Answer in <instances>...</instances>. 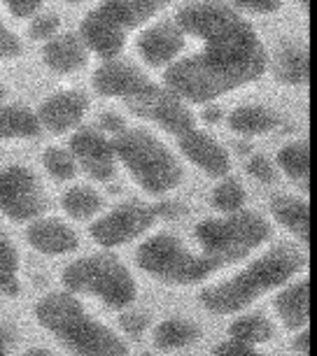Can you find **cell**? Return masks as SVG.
<instances>
[{
	"instance_id": "6da1fadb",
	"label": "cell",
	"mask_w": 317,
	"mask_h": 356,
	"mask_svg": "<svg viewBox=\"0 0 317 356\" xmlns=\"http://www.w3.org/2000/svg\"><path fill=\"white\" fill-rule=\"evenodd\" d=\"M175 22L201 49L166 68V89L185 103L210 105L235 89L257 82L268 70V51L254 26L217 0L185 5Z\"/></svg>"
},
{
	"instance_id": "7a4b0ae2",
	"label": "cell",
	"mask_w": 317,
	"mask_h": 356,
	"mask_svg": "<svg viewBox=\"0 0 317 356\" xmlns=\"http://www.w3.org/2000/svg\"><path fill=\"white\" fill-rule=\"evenodd\" d=\"M308 257L306 252L299 250V245L280 243L273 245L257 257L254 261L224 282L206 286L199 293V303L206 312L215 317H229V314H238L259 300L261 296L275 291L296 275L306 270Z\"/></svg>"
},
{
	"instance_id": "3957f363",
	"label": "cell",
	"mask_w": 317,
	"mask_h": 356,
	"mask_svg": "<svg viewBox=\"0 0 317 356\" xmlns=\"http://www.w3.org/2000/svg\"><path fill=\"white\" fill-rule=\"evenodd\" d=\"M33 317L72 356H129V345L93 319L82 300L68 291L47 293L33 305Z\"/></svg>"
},
{
	"instance_id": "277c9868",
	"label": "cell",
	"mask_w": 317,
	"mask_h": 356,
	"mask_svg": "<svg viewBox=\"0 0 317 356\" xmlns=\"http://www.w3.org/2000/svg\"><path fill=\"white\" fill-rule=\"evenodd\" d=\"M114 140L117 161L129 170L131 179L150 196H164L182 184L185 170L175 154L145 129H121Z\"/></svg>"
},
{
	"instance_id": "5b68a950",
	"label": "cell",
	"mask_w": 317,
	"mask_h": 356,
	"mask_svg": "<svg viewBox=\"0 0 317 356\" xmlns=\"http://www.w3.org/2000/svg\"><path fill=\"white\" fill-rule=\"evenodd\" d=\"M271 238V224L254 210H238L222 217L203 219L194 228L199 252L219 268L247 259Z\"/></svg>"
},
{
	"instance_id": "8992f818",
	"label": "cell",
	"mask_w": 317,
	"mask_h": 356,
	"mask_svg": "<svg viewBox=\"0 0 317 356\" xmlns=\"http://www.w3.org/2000/svg\"><path fill=\"white\" fill-rule=\"evenodd\" d=\"M61 284L72 296H91L110 310L133 305L138 284L131 270L107 252L75 259L61 270Z\"/></svg>"
},
{
	"instance_id": "52a82bcc",
	"label": "cell",
	"mask_w": 317,
	"mask_h": 356,
	"mask_svg": "<svg viewBox=\"0 0 317 356\" xmlns=\"http://www.w3.org/2000/svg\"><path fill=\"white\" fill-rule=\"evenodd\" d=\"M136 266L168 286H194L222 270L215 261L187 247L173 233H157L140 243L136 250Z\"/></svg>"
},
{
	"instance_id": "ba28073f",
	"label": "cell",
	"mask_w": 317,
	"mask_h": 356,
	"mask_svg": "<svg viewBox=\"0 0 317 356\" xmlns=\"http://www.w3.org/2000/svg\"><path fill=\"white\" fill-rule=\"evenodd\" d=\"M159 217H175V205H147L138 203V200H126V203L112 207L110 212L93 219L89 233L93 243H98L105 250H112V247L129 245L133 240L143 238L157 224Z\"/></svg>"
},
{
	"instance_id": "9c48e42d",
	"label": "cell",
	"mask_w": 317,
	"mask_h": 356,
	"mask_svg": "<svg viewBox=\"0 0 317 356\" xmlns=\"http://www.w3.org/2000/svg\"><path fill=\"white\" fill-rule=\"evenodd\" d=\"M49 198L40 177L26 165L0 168V214L17 224L42 217Z\"/></svg>"
},
{
	"instance_id": "30bf717a",
	"label": "cell",
	"mask_w": 317,
	"mask_h": 356,
	"mask_svg": "<svg viewBox=\"0 0 317 356\" xmlns=\"http://www.w3.org/2000/svg\"><path fill=\"white\" fill-rule=\"evenodd\" d=\"M124 103L129 105V110L136 117H143L147 122L161 126L164 131L173 133L175 138H180L182 133L192 131L196 126V117L189 110V103L175 96L171 89L154 82H147L143 89H138Z\"/></svg>"
},
{
	"instance_id": "8fae6325",
	"label": "cell",
	"mask_w": 317,
	"mask_h": 356,
	"mask_svg": "<svg viewBox=\"0 0 317 356\" xmlns=\"http://www.w3.org/2000/svg\"><path fill=\"white\" fill-rule=\"evenodd\" d=\"M70 154L75 156L77 168L96 182H110L117 175V149L114 140L100 129H82L70 140Z\"/></svg>"
},
{
	"instance_id": "7c38bea8",
	"label": "cell",
	"mask_w": 317,
	"mask_h": 356,
	"mask_svg": "<svg viewBox=\"0 0 317 356\" xmlns=\"http://www.w3.org/2000/svg\"><path fill=\"white\" fill-rule=\"evenodd\" d=\"M126 38H129V29L112 12H107L103 5L91 10L79 24V40L84 42L89 54H96L103 61L117 58L124 51Z\"/></svg>"
},
{
	"instance_id": "4fadbf2b",
	"label": "cell",
	"mask_w": 317,
	"mask_h": 356,
	"mask_svg": "<svg viewBox=\"0 0 317 356\" xmlns=\"http://www.w3.org/2000/svg\"><path fill=\"white\" fill-rule=\"evenodd\" d=\"M86 112H89V96L79 89H63L45 98L36 114L42 131H49L52 136H65L79 129Z\"/></svg>"
},
{
	"instance_id": "5bb4252c",
	"label": "cell",
	"mask_w": 317,
	"mask_h": 356,
	"mask_svg": "<svg viewBox=\"0 0 317 356\" xmlns=\"http://www.w3.org/2000/svg\"><path fill=\"white\" fill-rule=\"evenodd\" d=\"M187 47V35L182 33L178 22H157L140 33L138 54L150 68L166 70L182 56Z\"/></svg>"
},
{
	"instance_id": "9a60e30c",
	"label": "cell",
	"mask_w": 317,
	"mask_h": 356,
	"mask_svg": "<svg viewBox=\"0 0 317 356\" xmlns=\"http://www.w3.org/2000/svg\"><path fill=\"white\" fill-rule=\"evenodd\" d=\"M180 152L185 154V159L192 165H196L201 172H206L208 177H226L231 170V156L224 149V145L219 143L212 133L194 126L192 131L182 133L178 138Z\"/></svg>"
},
{
	"instance_id": "2e32d148",
	"label": "cell",
	"mask_w": 317,
	"mask_h": 356,
	"mask_svg": "<svg viewBox=\"0 0 317 356\" xmlns=\"http://www.w3.org/2000/svg\"><path fill=\"white\" fill-rule=\"evenodd\" d=\"M26 243L31 250L45 257H65L79 247V235L70 224L56 217H38L29 221Z\"/></svg>"
},
{
	"instance_id": "e0dca14e",
	"label": "cell",
	"mask_w": 317,
	"mask_h": 356,
	"mask_svg": "<svg viewBox=\"0 0 317 356\" xmlns=\"http://www.w3.org/2000/svg\"><path fill=\"white\" fill-rule=\"evenodd\" d=\"M93 89L103 98H119L129 100L133 93L150 82L143 72H140L133 63L119 61V58H110L98 65L93 72Z\"/></svg>"
},
{
	"instance_id": "ac0fdd59",
	"label": "cell",
	"mask_w": 317,
	"mask_h": 356,
	"mask_svg": "<svg viewBox=\"0 0 317 356\" xmlns=\"http://www.w3.org/2000/svg\"><path fill=\"white\" fill-rule=\"evenodd\" d=\"M42 61L56 75H75L89 63V49L84 47L79 35L59 33V35H54L45 42Z\"/></svg>"
},
{
	"instance_id": "d6986e66",
	"label": "cell",
	"mask_w": 317,
	"mask_h": 356,
	"mask_svg": "<svg viewBox=\"0 0 317 356\" xmlns=\"http://www.w3.org/2000/svg\"><path fill=\"white\" fill-rule=\"evenodd\" d=\"M266 68H271L273 79L285 86H301L308 82V49L296 40H282L268 56Z\"/></svg>"
},
{
	"instance_id": "ffe728a7",
	"label": "cell",
	"mask_w": 317,
	"mask_h": 356,
	"mask_svg": "<svg viewBox=\"0 0 317 356\" xmlns=\"http://www.w3.org/2000/svg\"><path fill=\"white\" fill-rule=\"evenodd\" d=\"M275 317L287 331H303L310 321L308 312V280L301 277L296 282H287L280 286V291L273 296Z\"/></svg>"
},
{
	"instance_id": "44dd1931",
	"label": "cell",
	"mask_w": 317,
	"mask_h": 356,
	"mask_svg": "<svg viewBox=\"0 0 317 356\" xmlns=\"http://www.w3.org/2000/svg\"><path fill=\"white\" fill-rule=\"evenodd\" d=\"M226 124L235 136L242 138H261L273 133L280 126V114L268 105L247 103L240 105L226 117Z\"/></svg>"
},
{
	"instance_id": "7402d4cb",
	"label": "cell",
	"mask_w": 317,
	"mask_h": 356,
	"mask_svg": "<svg viewBox=\"0 0 317 356\" xmlns=\"http://www.w3.org/2000/svg\"><path fill=\"white\" fill-rule=\"evenodd\" d=\"M271 217L275 224H280L292 235L296 243H301V245L308 243L310 217H308V203L303 198L287 196V193L275 196L271 200Z\"/></svg>"
},
{
	"instance_id": "603a6c76",
	"label": "cell",
	"mask_w": 317,
	"mask_h": 356,
	"mask_svg": "<svg viewBox=\"0 0 317 356\" xmlns=\"http://www.w3.org/2000/svg\"><path fill=\"white\" fill-rule=\"evenodd\" d=\"M199 338L201 326L185 317H168L159 321L152 331V342L159 352H178V349L192 347Z\"/></svg>"
},
{
	"instance_id": "cb8c5ba5",
	"label": "cell",
	"mask_w": 317,
	"mask_h": 356,
	"mask_svg": "<svg viewBox=\"0 0 317 356\" xmlns=\"http://www.w3.org/2000/svg\"><path fill=\"white\" fill-rule=\"evenodd\" d=\"M42 131L36 110L24 103L0 105V140H31Z\"/></svg>"
},
{
	"instance_id": "d4e9b609",
	"label": "cell",
	"mask_w": 317,
	"mask_h": 356,
	"mask_svg": "<svg viewBox=\"0 0 317 356\" xmlns=\"http://www.w3.org/2000/svg\"><path fill=\"white\" fill-rule=\"evenodd\" d=\"M171 0H103V8L112 12L126 29H138L147 22H152L154 17L161 15Z\"/></svg>"
},
{
	"instance_id": "484cf974",
	"label": "cell",
	"mask_w": 317,
	"mask_h": 356,
	"mask_svg": "<svg viewBox=\"0 0 317 356\" xmlns=\"http://www.w3.org/2000/svg\"><path fill=\"white\" fill-rule=\"evenodd\" d=\"M103 207H105L103 196L89 184L70 186L61 196V210L68 214L72 221H93L103 212Z\"/></svg>"
},
{
	"instance_id": "4316f807",
	"label": "cell",
	"mask_w": 317,
	"mask_h": 356,
	"mask_svg": "<svg viewBox=\"0 0 317 356\" xmlns=\"http://www.w3.org/2000/svg\"><path fill=\"white\" fill-rule=\"evenodd\" d=\"M275 168L285 175L289 182L299 184L301 189H308V177H310V152L306 140H289L280 147L278 152V163Z\"/></svg>"
},
{
	"instance_id": "83f0119b",
	"label": "cell",
	"mask_w": 317,
	"mask_h": 356,
	"mask_svg": "<svg viewBox=\"0 0 317 356\" xmlns=\"http://www.w3.org/2000/svg\"><path fill=\"white\" fill-rule=\"evenodd\" d=\"M229 338L245 342V345H264L275 338V324L264 314H247L238 317L229 326Z\"/></svg>"
},
{
	"instance_id": "f1b7e54d",
	"label": "cell",
	"mask_w": 317,
	"mask_h": 356,
	"mask_svg": "<svg viewBox=\"0 0 317 356\" xmlns=\"http://www.w3.org/2000/svg\"><path fill=\"white\" fill-rule=\"evenodd\" d=\"M0 293L5 298H17L22 293L19 280V252L8 235L0 233Z\"/></svg>"
},
{
	"instance_id": "f546056e",
	"label": "cell",
	"mask_w": 317,
	"mask_h": 356,
	"mask_svg": "<svg viewBox=\"0 0 317 356\" xmlns=\"http://www.w3.org/2000/svg\"><path fill=\"white\" fill-rule=\"evenodd\" d=\"M247 193L235 177H219L217 186L210 193V205L219 214H231L245 207Z\"/></svg>"
},
{
	"instance_id": "4dcf8cb0",
	"label": "cell",
	"mask_w": 317,
	"mask_h": 356,
	"mask_svg": "<svg viewBox=\"0 0 317 356\" xmlns=\"http://www.w3.org/2000/svg\"><path fill=\"white\" fill-rule=\"evenodd\" d=\"M42 168L54 182H70L77 175V163L65 147H47L42 154Z\"/></svg>"
},
{
	"instance_id": "1f68e13d",
	"label": "cell",
	"mask_w": 317,
	"mask_h": 356,
	"mask_svg": "<svg viewBox=\"0 0 317 356\" xmlns=\"http://www.w3.org/2000/svg\"><path fill=\"white\" fill-rule=\"evenodd\" d=\"M152 317L147 312H124L119 317V326L129 338L133 340H143V335L150 331Z\"/></svg>"
},
{
	"instance_id": "d6a6232c",
	"label": "cell",
	"mask_w": 317,
	"mask_h": 356,
	"mask_svg": "<svg viewBox=\"0 0 317 356\" xmlns=\"http://www.w3.org/2000/svg\"><path fill=\"white\" fill-rule=\"evenodd\" d=\"M247 175L252 179H257L261 184H273L278 179V168L275 163H271V159L261 156V154H254L252 159L247 161Z\"/></svg>"
},
{
	"instance_id": "836d02e7",
	"label": "cell",
	"mask_w": 317,
	"mask_h": 356,
	"mask_svg": "<svg viewBox=\"0 0 317 356\" xmlns=\"http://www.w3.org/2000/svg\"><path fill=\"white\" fill-rule=\"evenodd\" d=\"M31 38L33 40H42V42H47V40H52L54 35H59L61 31V22L56 15H38L31 17Z\"/></svg>"
},
{
	"instance_id": "e575fe53",
	"label": "cell",
	"mask_w": 317,
	"mask_h": 356,
	"mask_svg": "<svg viewBox=\"0 0 317 356\" xmlns=\"http://www.w3.org/2000/svg\"><path fill=\"white\" fill-rule=\"evenodd\" d=\"M233 5H235V10L245 12V15L268 17V15L280 12L285 0H233Z\"/></svg>"
},
{
	"instance_id": "d590c367",
	"label": "cell",
	"mask_w": 317,
	"mask_h": 356,
	"mask_svg": "<svg viewBox=\"0 0 317 356\" xmlns=\"http://www.w3.org/2000/svg\"><path fill=\"white\" fill-rule=\"evenodd\" d=\"M212 356H266V354H261L254 345H245V342L226 338L212 347Z\"/></svg>"
},
{
	"instance_id": "8d00e7d4",
	"label": "cell",
	"mask_w": 317,
	"mask_h": 356,
	"mask_svg": "<svg viewBox=\"0 0 317 356\" xmlns=\"http://www.w3.org/2000/svg\"><path fill=\"white\" fill-rule=\"evenodd\" d=\"M22 54V42L8 26L0 22V61H12Z\"/></svg>"
},
{
	"instance_id": "74e56055",
	"label": "cell",
	"mask_w": 317,
	"mask_h": 356,
	"mask_svg": "<svg viewBox=\"0 0 317 356\" xmlns=\"http://www.w3.org/2000/svg\"><path fill=\"white\" fill-rule=\"evenodd\" d=\"M3 5L8 12L17 19H31L36 17L40 8H42V0H3Z\"/></svg>"
},
{
	"instance_id": "f35d334b",
	"label": "cell",
	"mask_w": 317,
	"mask_h": 356,
	"mask_svg": "<svg viewBox=\"0 0 317 356\" xmlns=\"http://www.w3.org/2000/svg\"><path fill=\"white\" fill-rule=\"evenodd\" d=\"M308 345H310V335H308L306 328H303V331H296L294 342H292L294 352L299 356H308Z\"/></svg>"
},
{
	"instance_id": "ab89813d",
	"label": "cell",
	"mask_w": 317,
	"mask_h": 356,
	"mask_svg": "<svg viewBox=\"0 0 317 356\" xmlns=\"http://www.w3.org/2000/svg\"><path fill=\"white\" fill-rule=\"evenodd\" d=\"M10 345H12V338L10 333L0 326V356H10Z\"/></svg>"
},
{
	"instance_id": "60d3db41",
	"label": "cell",
	"mask_w": 317,
	"mask_h": 356,
	"mask_svg": "<svg viewBox=\"0 0 317 356\" xmlns=\"http://www.w3.org/2000/svg\"><path fill=\"white\" fill-rule=\"evenodd\" d=\"M22 356H49V349L47 347H31V349H26Z\"/></svg>"
},
{
	"instance_id": "b9f144b4",
	"label": "cell",
	"mask_w": 317,
	"mask_h": 356,
	"mask_svg": "<svg viewBox=\"0 0 317 356\" xmlns=\"http://www.w3.org/2000/svg\"><path fill=\"white\" fill-rule=\"evenodd\" d=\"M3 100H5V86L0 84V105H3Z\"/></svg>"
},
{
	"instance_id": "7bdbcfd3",
	"label": "cell",
	"mask_w": 317,
	"mask_h": 356,
	"mask_svg": "<svg viewBox=\"0 0 317 356\" xmlns=\"http://www.w3.org/2000/svg\"><path fill=\"white\" fill-rule=\"evenodd\" d=\"M63 3H68V5H77V3H82V0H63Z\"/></svg>"
},
{
	"instance_id": "ee69618b",
	"label": "cell",
	"mask_w": 317,
	"mask_h": 356,
	"mask_svg": "<svg viewBox=\"0 0 317 356\" xmlns=\"http://www.w3.org/2000/svg\"><path fill=\"white\" fill-rule=\"evenodd\" d=\"M296 3H299L301 8H308V0H296Z\"/></svg>"
},
{
	"instance_id": "f6af8a7d",
	"label": "cell",
	"mask_w": 317,
	"mask_h": 356,
	"mask_svg": "<svg viewBox=\"0 0 317 356\" xmlns=\"http://www.w3.org/2000/svg\"><path fill=\"white\" fill-rule=\"evenodd\" d=\"M136 356H152V354H147V352H143V354H136Z\"/></svg>"
}]
</instances>
